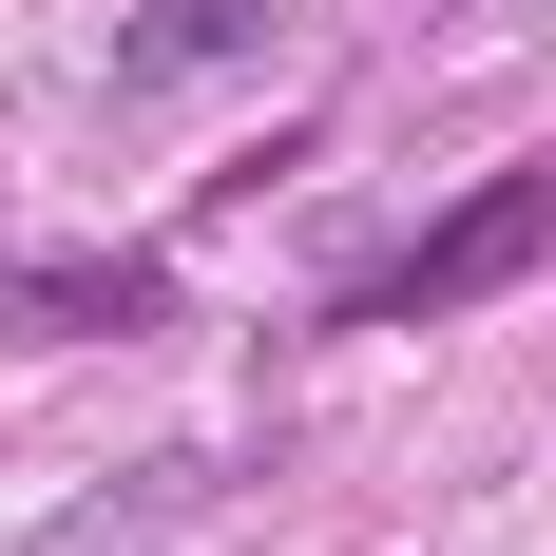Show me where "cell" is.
<instances>
[{
    "mask_svg": "<svg viewBox=\"0 0 556 556\" xmlns=\"http://www.w3.org/2000/svg\"><path fill=\"white\" fill-rule=\"evenodd\" d=\"M538 250H556V173H480V192H460L422 250H384V269H365V307H384V327H422V307H480V288H518Z\"/></svg>",
    "mask_w": 556,
    "mask_h": 556,
    "instance_id": "obj_1",
    "label": "cell"
},
{
    "mask_svg": "<svg viewBox=\"0 0 556 556\" xmlns=\"http://www.w3.org/2000/svg\"><path fill=\"white\" fill-rule=\"evenodd\" d=\"M212 58H269V0H135L115 20V97H173V77H212Z\"/></svg>",
    "mask_w": 556,
    "mask_h": 556,
    "instance_id": "obj_2",
    "label": "cell"
}]
</instances>
